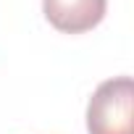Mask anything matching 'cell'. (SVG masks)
Wrapping results in <instances>:
<instances>
[{
    "mask_svg": "<svg viewBox=\"0 0 134 134\" xmlns=\"http://www.w3.org/2000/svg\"><path fill=\"white\" fill-rule=\"evenodd\" d=\"M90 134H134V82L131 76L105 79L87 103Z\"/></svg>",
    "mask_w": 134,
    "mask_h": 134,
    "instance_id": "1",
    "label": "cell"
},
{
    "mask_svg": "<svg viewBox=\"0 0 134 134\" xmlns=\"http://www.w3.org/2000/svg\"><path fill=\"white\" fill-rule=\"evenodd\" d=\"M108 0H42V13L53 29L63 34H82L105 19Z\"/></svg>",
    "mask_w": 134,
    "mask_h": 134,
    "instance_id": "2",
    "label": "cell"
}]
</instances>
